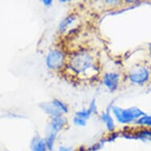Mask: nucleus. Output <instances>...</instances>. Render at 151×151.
Wrapping results in <instances>:
<instances>
[{
    "label": "nucleus",
    "mask_w": 151,
    "mask_h": 151,
    "mask_svg": "<svg viewBox=\"0 0 151 151\" xmlns=\"http://www.w3.org/2000/svg\"><path fill=\"white\" fill-rule=\"evenodd\" d=\"M117 120L122 124H126L132 121L134 118H138L143 116L144 113L137 108H132L130 109H122L118 107L112 109Z\"/></svg>",
    "instance_id": "obj_1"
},
{
    "label": "nucleus",
    "mask_w": 151,
    "mask_h": 151,
    "mask_svg": "<svg viewBox=\"0 0 151 151\" xmlns=\"http://www.w3.org/2000/svg\"><path fill=\"white\" fill-rule=\"evenodd\" d=\"M93 60L89 55H78L71 60L72 68L78 73L86 71L88 68L92 66Z\"/></svg>",
    "instance_id": "obj_2"
},
{
    "label": "nucleus",
    "mask_w": 151,
    "mask_h": 151,
    "mask_svg": "<svg viewBox=\"0 0 151 151\" xmlns=\"http://www.w3.org/2000/svg\"><path fill=\"white\" fill-rule=\"evenodd\" d=\"M63 63V54L59 50H54L48 53L46 59L47 66L51 69L60 68Z\"/></svg>",
    "instance_id": "obj_3"
},
{
    "label": "nucleus",
    "mask_w": 151,
    "mask_h": 151,
    "mask_svg": "<svg viewBox=\"0 0 151 151\" xmlns=\"http://www.w3.org/2000/svg\"><path fill=\"white\" fill-rule=\"evenodd\" d=\"M148 78V70L143 67H139V68L134 69L130 74V79L131 80V82L138 83V84H142V83L146 82Z\"/></svg>",
    "instance_id": "obj_4"
},
{
    "label": "nucleus",
    "mask_w": 151,
    "mask_h": 151,
    "mask_svg": "<svg viewBox=\"0 0 151 151\" xmlns=\"http://www.w3.org/2000/svg\"><path fill=\"white\" fill-rule=\"evenodd\" d=\"M119 78V74H113V73L107 74L104 76V83L110 90H115L118 86Z\"/></svg>",
    "instance_id": "obj_5"
},
{
    "label": "nucleus",
    "mask_w": 151,
    "mask_h": 151,
    "mask_svg": "<svg viewBox=\"0 0 151 151\" xmlns=\"http://www.w3.org/2000/svg\"><path fill=\"white\" fill-rule=\"evenodd\" d=\"M43 106H40L44 110H45L47 113L50 115H52L55 116H60V115L61 114L62 111L60 110V108L57 106V104H55L54 101H52V102H47V103H44V104H40Z\"/></svg>",
    "instance_id": "obj_6"
},
{
    "label": "nucleus",
    "mask_w": 151,
    "mask_h": 151,
    "mask_svg": "<svg viewBox=\"0 0 151 151\" xmlns=\"http://www.w3.org/2000/svg\"><path fill=\"white\" fill-rule=\"evenodd\" d=\"M32 151H47V145L45 140L40 138H34L31 143Z\"/></svg>",
    "instance_id": "obj_7"
},
{
    "label": "nucleus",
    "mask_w": 151,
    "mask_h": 151,
    "mask_svg": "<svg viewBox=\"0 0 151 151\" xmlns=\"http://www.w3.org/2000/svg\"><path fill=\"white\" fill-rule=\"evenodd\" d=\"M96 112L97 111V107H96V104H95V101H93L91 102V104H90V106H89V109H87V110H83V111H78L77 116L78 117H79V118H82L83 119H88L91 114L92 112Z\"/></svg>",
    "instance_id": "obj_8"
},
{
    "label": "nucleus",
    "mask_w": 151,
    "mask_h": 151,
    "mask_svg": "<svg viewBox=\"0 0 151 151\" xmlns=\"http://www.w3.org/2000/svg\"><path fill=\"white\" fill-rule=\"evenodd\" d=\"M63 124H64V122H63V119L62 118H60V116L54 117L53 119H52V124H51L52 132H55V133L57 132L59 130L61 129Z\"/></svg>",
    "instance_id": "obj_9"
},
{
    "label": "nucleus",
    "mask_w": 151,
    "mask_h": 151,
    "mask_svg": "<svg viewBox=\"0 0 151 151\" xmlns=\"http://www.w3.org/2000/svg\"><path fill=\"white\" fill-rule=\"evenodd\" d=\"M75 20V17L73 15H70L67 17H66L64 20L63 21L61 24L60 25V31H65V29L68 27V25H70Z\"/></svg>",
    "instance_id": "obj_10"
},
{
    "label": "nucleus",
    "mask_w": 151,
    "mask_h": 151,
    "mask_svg": "<svg viewBox=\"0 0 151 151\" xmlns=\"http://www.w3.org/2000/svg\"><path fill=\"white\" fill-rule=\"evenodd\" d=\"M101 119H103V121L105 122L107 127L109 131H112L114 129V123H113V120L111 119V117L109 116V113H104V114L102 115Z\"/></svg>",
    "instance_id": "obj_11"
},
{
    "label": "nucleus",
    "mask_w": 151,
    "mask_h": 151,
    "mask_svg": "<svg viewBox=\"0 0 151 151\" xmlns=\"http://www.w3.org/2000/svg\"><path fill=\"white\" fill-rule=\"evenodd\" d=\"M55 139V133L52 131V133L47 136V138L45 140V142H46V145H47V148L51 151L53 149Z\"/></svg>",
    "instance_id": "obj_12"
},
{
    "label": "nucleus",
    "mask_w": 151,
    "mask_h": 151,
    "mask_svg": "<svg viewBox=\"0 0 151 151\" xmlns=\"http://www.w3.org/2000/svg\"><path fill=\"white\" fill-rule=\"evenodd\" d=\"M137 122H138V124H139L151 126V116H145L141 117V118H140V119H139Z\"/></svg>",
    "instance_id": "obj_13"
},
{
    "label": "nucleus",
    "mask_w": 151,
    "mask_h": 151,
    "mask_svg": "<svg viewBox=\"0 0 151 151\" xmlns=\"http://www.w3.org/2000/svg\"><path fill=\"white\" fill-rule=\"evenodd\" d=\"M139 137L140 139H150L151 140V131H141L139 134Z\"/></svg>",
    "instance_id": "obj_14"
},
{
    "label": "nucleus",
    "mask_w": 151,
    "mask_h": 151,
    "mask_svg": "<svg viewBox=\"0 0 151 151\" xmlns=\"http://www.w3.org/2000/svg\"><path fill=\"white\" fill-rule=\"evenodd\" d=\"M74 123L75 124H77L78 126H85L86 125V120L79 117H75L74 119Z\"/></svg>",
    "instance_id": "obj_15"
},
{
    "label": "nucleus",
    "mask_w": 151,
    "mask_h": 151,
    "mask_svg": "<svg viewBox=\"0 0 151 151\" xmlns=\"http://www.w3.org/2000/svg\"><path fill=\"white\" fill-rule=\"evenodd\" d=\"M59 151H73L70 147H65V146H61L59 149Z\"/></svg>",
    "instance_id": "obj_16"
},
{
    "label": "nucleus",
    "mask_w": 151,
    "mask_h": 151,
    "mask_svg": "<svg viewBox=\"0 0 151 151\" xmlns=\"http://www.w3.org/2000/svg\"><path fill=\"white\" fill-rule=\"evenodd\" d=\"M43 3L44 4H45V6H48L51 5V3H52V1H43Z\"/></svg>",
    "instance_id": "obj_17"
},
{
    "label": "nucleus",
    "mask_w": 151,
    "mask_h": 151,
    "mask_svg": "<svg viewBox=\"0 0 151 151\" xmlns=\"http://www.w3.org/2000/svg\"><path fill=\"white\" fill-rule=\"evenodd\" d=\"M150 52H151V44L150 45Z\"/></svg>",
    "instance_id": "obj_18"
}]
</instances>
